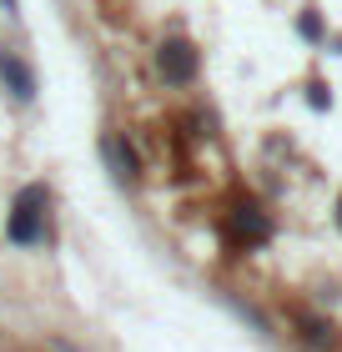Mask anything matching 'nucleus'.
I'll return each instance as SVG.
<instances>
[{"instance_id":"f257e3e1","label":"nucleus","mask_w":342,"mask_h":352,"mask_svg":"<svg viewBox=\"0 0 342 352\" xmlns=\"http://www.w3.org/2000/svg\"><path fill=\"white\" fill-rule=\"evenodd\" d=\"M45 212H51V191H45L41 182H30L21 197H15V206H10L6 236H10L15 247H36V242H45Z\"/></svg>"},{"instance_id":"f03ea898","label":"nucleus","mask_w":342,"mask_h":352,"mask_svg":"<svg viewBox=\"0 0 342 352\" xmlns=\"http://www.w3.org/2000/svg\"><path fill=\"white\" fill-rule=\"evenodd\" d=\"M156 76H161V81H167V86H186V81H197V66H202V60H197V45H191L186 36H167V41H161L156 45Z\"/></svg>"},{"instance_id":"7ed1b4c3","label":"nucleus","mask_w":342,"mask_h":352,"mask_svg":"<svg viewBox=\"0 0 342 352\" xmlns=\"http://www.w3.org/2000/svg\"><path fill=\"white\" fill-rule=\"evenodd\" d=\"M226 236H232L237 247H262L272 236V221H267V212L257 201H242V206L226 212Z\"/></svg>"},{"instance_id":"20e7f679","label":"nucleus","mask_w":342,"mask_h":352,"mask_svg":"<svg viewBox=\"0 0 342 352\" xmlns=\"http://www.w3.org/2000/svg\"><path fill=\"white\" fill-rule=\"evenodd\" d=\"M101 156H106V166H111V176H116L121 186H136L141 182V156H136V146L121 131H106L101 136Z\"/></svg>"},{"instance_id":"39448f33","label":"nucleus","mask_w":342,"mask_h":352,"mask_svg":"<svg viewBox=\"0 0 342 352\" xmlns=\"http://www.w3.org/2000/svg\"><path fill=\"white\" fill-rule=\"evenodd\" d=\"M0 81H6V91L15 96V101H30V96H36V76H30V66L21 56H0Z\"/></svg>"},{"instance_id":"423d86ee","label":"nucleus","mask_w":342,"mask_h":352,"mask_svg":"<svg viewBox=\"0 0 342 352\" xmlns=\"http://www.w3.org/2000/svg\"><path fill=\"white\" fill-rule=\"evenodd\" d=\"M302 342L312 352H337V327L322 322V317H302Z\"/></svg>"},{"instance_id":"0eeeda50","label":"nucleus","mask_w":342,"mask_h":352,"mask_svg":"<svg viewBox=\"0 0 342 352\" xmlns=\"http://www.w3.org/2000/svg\"><path fill=\"white\" fill-rule=\"evenodd\" d=\"M297 30H302L307 41H322V21H317V10H307L302 21H297Z\"/></svg>"},{"instance_id":"6e6552de","label":"nucleus","mask_w":342,"mask_h":352,"mask_svg":"<svg viewBox=\"0 0 342 352\" xmlns=\"http://www.w3.org/2000/svg\"><path fill=\"white\" fill-rule=\"evenodd\" d=\"M307 91H312V106L322 111V106H328V86H322V81H312V86H307Z\"/></svg>"},{"instance_id":"1a4fd4ad","label":"nucleus","mask_w":342,"mask_h":352,"mask_svg":"<svg viewBox=\"0 0 342 352\" xmlns=\"http://www.w3.org/2000/svg\"><path fill=\"white\" fill-rule=\"evenodd\" d=\"M0 10H15V0H0Z\"/></svg>"},{"instance_id":"9d476101","label":"nucleus","mask_w":342,"mask_h":352,"mask_svg":"<svg viewBox=\"0 0 342 352\" xmlns=\"http://www.w3.org/2000/svg\"><path fill=\"white\" fill-rule=\"evenodd\" d=\"M337 227H342V197H337Z\"/></svg>"}]
</instances>
